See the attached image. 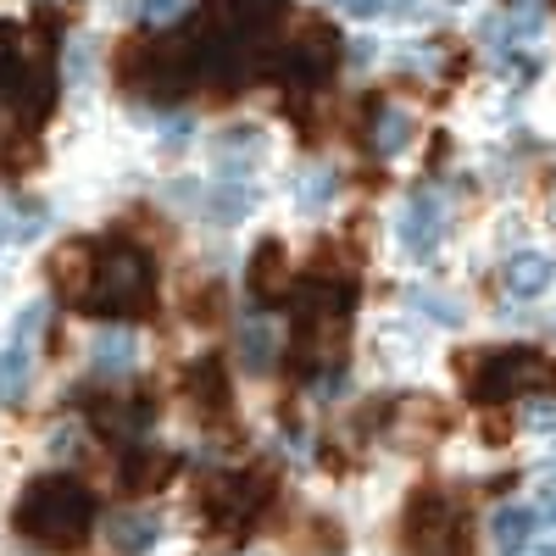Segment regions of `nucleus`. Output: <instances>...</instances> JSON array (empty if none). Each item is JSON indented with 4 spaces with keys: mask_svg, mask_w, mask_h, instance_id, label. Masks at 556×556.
<instances>
[{
    "mask_svg": "<svg viewBox=\"0 0 556 556\" xmlns=\"http://www.w3.org/2000/svg\"><path fill=\"white\" fill-rule=\"evenodd\" d=\"M412 306L424 317H434V323H462V306L451 295H440V290H412Z\"/></svg>",
    "mask_w": 556,
    "mask_h": 556,
    "instance_id": "9",
    "label": "nucleus"
},
{
    "mask_svg": "<svg viewBox=\"0 0 556 556\" xmlns=\"http://www.w3.org/2000/svg\"><path fill=\"white\" fill-rule=\"evenodd\" d=\"M139 17H151V23H173L178 12H190V0H134Z\"/></svg>",
    "mask_w": 556,
    "mask_h": 556,
    "instance_id": "11",
    "label": "nucleus"
},
{
    "mask_svg": "<svg viewBox=\"0 0 556 556\" xmlns=\"http://www.w3.org/2000/svg\"><path fill=\"white\" fill-rule=\"evenodd\" d=\"M251 206H256V195L245 190V184H223V190L212 195V217H217V223H240Z\"/></svg>",
    "mask_w": 556,
    "mask_h": 556,
    "instance_id": "7",
    "label": "nucleus"
},
{
    "mask_svg": "<svg viewBox=\"0 0 556 556\" xmlns=\"http://www.w3.org/2000/svg\"><path fill=\"white\" fill-rule=\"evenodd\" d=\"M340 7H345L351 17H379V12L390 7V0H340Z\"/></svg>",
    "mask_w": 556,
    "mask_h": 556,
    "instance_id": "13",
    "label": "nucleus"
},
{
    "mask_svg": "<svg viewBox=\"0 0 556 556\" xmlns=\"http://www.w3.org/2000/svg\"><path fill=\"white\" fill-rule=\"evenodd\" d=\"M273 345H278V329H273L267 317H251V323H240V367H251V374H267Z\"/></svg>",
    "mask_w": 556,
    "mask_h": 556,
    "instance_id": "5",
    "label": "nucleus"
},
{
    "mask_svg": "<svg viewBox=\"0 0 556 556\" xmlns=\"http://www.w3.org/2000/svg\"><path fill=\"white\" fill-rule=\"evenodd\" d=\"M406 139H412V117H406V112H384V117H379V151L395 156Z\"/></svg>",
    "mask_w": 556,
    "mask_h": 556,
    "instance_id": "10",
    "label": "nucleus"
},
{
    "mask_svg": "<svg viewBox=\"0 0 556 556\" xmlns=\"http://www.w3.org/2000/svg\"><path fill=\"white\" fill-rule=\"evenodd\" d=\"M501 285H506V295H518V301L545 295V290H551V256H540V251H518L513 262H506Z\"/></svg>",
    "mask_w": 556,
    "mask_h": 556,
    "instance_id": "3",
    "label": "nucleus"
},
{
    "mask_svg": "<svg viewBox=\"0 0 556 556\" xmlns=\"http://www.w3.org/2000/svg\"><path fill=\"white\" fill-rule=\"evenodd\" d=\"M28 379H34V367H28V345L0 351V406H17V401L28 395Z\"/></svg>",
    "mask_w": 556,
    "mask_h": 556,
    "instance_id": "6",
    "label": "nucleus"
},
{
    "mask_svg": "<svg viewBox=\"0 0 556 556\" xmlns=\"http://www.w3.org/2000/svg\"><path fill=\"white\" fill-rule=\"evenodd\" d=\"M490 534H495L501 556H518V551H529V534H534V513H529V506H501V513L490 518Z\"/></svg>",
    "mask_w": 556,
    "mask_h": 556,
    "instance_id": "4",
    "label": "nucleus"
},
{
    "mask_svg": "<svg viewBox=\"0 0 556 556\" xmlns=\"http://www.w3.org/2000/svg\"><path fill=\"white\" fill-rule=\"evenodd\" d=\"M39 317H45V301H28V306H23V329H17V334H23V345L39 334Z\"/></svg>",
    "mask_w": 556,
    "mask_h": 556,
    "instance_id": "12",
    "label": "nucleus"
},
{
    "mask_svg": "<svg viewBox=\"0 0 556 556\" xmlns=\"http://www.w3.org/2000/svg\"><path fill=\"white\" fill-rule=\"evenodd\" d=\"M395 235H401V251H406V256L429 262L434 245H440V201H434L429 190L406 195V206H401V217H395Z\"/></svg>",
    "mask_w": 556,
    "mask_h": 556,
    "instance_id": "1",
    "label": "nucleus"
},
{
    "mask_svg": "<svg viewBox=\"0 0 556 556\" xmlns=\"http://www.w3.org/2000/svg\"><path fill=\"white\" fill-rule=\"evenodd\" d=\"M551 529H556V501H551Z\"/></svg>",
    "mask_w": 556,
    "mask_h": 556,
    "instance_id": "16",
    "label": "nucleus"
},
{
    "mask_svg": "<svg viewBox=\"0 0 556 556\" xmlns=\"http://www.w3.org/2000/svg\"><path fill=\"white\" fill-rule=\"evenodd\" d=\"M529 556H556V545H529Z\"/></svg>",
    "mask_w": 556,
    "mask_h": 556,
    "instance_id": "15",
    "label": "nucleus"
},
{
    "mask_svg": "<svg viewBox=\"0 0 556 556\" xmlns=\"http://www.w3.org/2000/svg\"><path fill=\"white\" fill-rule=\"evenodd\" d=\"M334 190H340V178H334L329 167H312V173L301 178V206H306V212H323V206L334 201Z\"/></svg>",
    "mask_w": 556,
    "mask_h": 556,
    "instance_id": "8",
    "label": "nucleus"
},
{
    "mask_svg": "<svg viewBox=\"0 0 556 556\" xmlns=\"http://www.w3.org/2000/svg\"><path fill=\"white\" fill-rule=\"evenodd\" d=\"M451 7H462V0H451Z\"/></svg>",
    "mask_w": 556,
    "mask_h": 556,
    "instance_id": "17",
    "label": "nucleus"
},
{
    "mask_svg": "<svg viewBox=\"0 0 556 556\" xmlns=\"http://www.w3.org/2000/svg\"><path fill=\"white\" fill-rule=\"evenodd\" d=\"M529 424H534V429H556V406H534Z\"/></svg>",
    "mask_w": 556,
    "mask_h": 556,
    "instance_id": "14",
    "label": "nucleus"
},
{
    "mask_svg": "<svg viewBox=\"0 0 556 556\" xmlns=\"http://www.w3.org/2000/svg\"><path fill=\"white\" fill-rule=\"evenodd\" d=\"M89 362H96V374H134L139 367V334L134 329H101L96 345H89Z\"/></svg>",
    "mask_w": 556,
    "mask_h": 556,
    "instance_id": "2",
    "label": "nucleus"
}]
</instances>
